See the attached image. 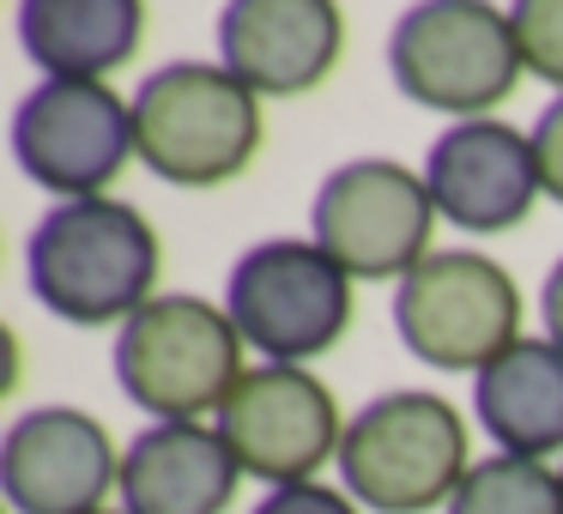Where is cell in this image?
Wrapping results in <instances>:
<instances>
[{
    "instance_id": "6da1fadb",
    "label": "cell",
    "mask_w": 563,
    "mask_h": 514,
    "mask_svg": "<svg viewBox=\"0 0 563 514\" xmlns=\"http://www.w3.org/2000/svg\"><path fill=\"white\" fill-rule=\"evenodd\" d=\"M31 297L67 327H128L158 297L164 243L128 200H62L25 243Z\"/></svg>"
},
{
    "instance_id": "7a4b0ae2",
    "label": "cell",
    "mask_w": 563,
    "mask_h": 514,
    "mask_svg": "<svg viewBox=\"0 0 563 514\" xmlns=\"http://www.w3.org/2000/svg\"><path fill=\"white\" fill-rule=\"evenodd\" d=\"M261 98L224 62H170L134 91V158L170 188L236 182L261 158Z\"/></svg>"
},
{
    "instance_id": "3957f363",
    "label": "cell",
    "mask_w": 563,
    "mask_h": 514,
    "mask_svg": "<svg viewBox=\"0 0 563 514\" xmlns=\"http://www.w3.org/2000/svg\"><path fill=\"white\" fill-rule=\"evenodd\" d=\"M473 472L466 417L430 388L376 393L345 417L340 484L369 514H430L449 509L461 478Z\"/></svg>"
},
{
    "instance_id": "277c9868",
    "label": "cell",
    "mask_w": 563,
    "mask_h": 514,
    "mask_svg": "<svg viewBox=\"0 0 563 514\" xmlns=\"http://www.w3.org/2000/svg\"><path fill=\"white\" fill-rule=\"evenodd\" d=\"M243 376V333L224 303L164 291L128 327H115V381L158 424L219 417Z\"/></svg>"
},
{
    "instance_id": "5b68a950",
    "label": "cell",
    "mask_w": 563,
    "mask_h": 514,
    "mask_svg": "<svg viewBox=\"0 0 563 514\" xmlns=\"http://www.w3.org/2000/svg\"><path fill=\"white\" fill-rule=\"evenodd\" d=\"M521 74L509 13L485 0H424L406 7L388 31V79L400 98L454 122H485L515 98Z\"/></svg>"
},
{
    "instance_id": "8992f818",
    "label": "cell",
    "mask_w": 563,
    "mask_h": 514,
    "mask_svg": "<svg viewBox=\"0 0 563 514\" xmlns=\"http://www.w3.org/2000/svg\"><path fill=\"white\" fill-rule=\"evenodd\" d=\"M352 272L333 255H321L316 243L267 236L236 255L231 279H224V315L267 364H309L352 333Z\"/></svg>"
},
{
    "instance_id": "52a82bcc",
    "label": "cell",
    "mask_w": 563,
    "mask_h": 514,
    "mask_svg": "<svg viewBox=\"0 0 563 514\" xmlns=\"http://www.w3.org/2000/svg\"><path fill=\"white\" fill-rule=\"evenodd\" d=\"M394 333L418 364L478 376L521 339V284L478 248H437L394 284Z\"/></svg>"
},
{
    "instance_id": "ba28073f",
    "label": "cell",
    "mask_w": 563,
    "mask_h": 514,
    "mask_svg": "<svg viewBox=\"0 0 563 514\" xmlns=\"http://www.w3.org/2000/svg\"><path fill=\"white\" fill-rule=\"evenodd\" d=\"M309 243L333 255L352 279H394L418 272L437 255V200L424 176L394 158H352L316 188Z\"/></svg>"
},
{
    "instance_id": "9c48e42d",
    "label": "cell",
    "mask_w": 563,
    "mask_h": 514,
    "mask_svg": "<svg viewBox=\"0 0 563 514\" xmlns=\"http://www.w3.org/2000/svg\"><path fill=\"white\" fill-rule=\"evenodd\" d=\"M13 158L62 200H98L134 158V103L98 79H43L13 110Z\"/></svg>"
},
{
    "instance_id": "30bf717a",
    "label": "cell",
    "mask_w": 563,
    "mask_h": 514,
    "mask_svg": "<svg viewBox=\"0 0 563 514\" xmlns=\"http://www.w3.org/2000/svg\"><path fill=\"white\" fill-rule=\"evenodd\" d=\"M219 436L231 442L236 466L261 484H316L328 460H340L345 417L333 388L303 364H261L236 381L219 412Z\"/></svg>"
},
{
    "instance_id": "8fae6325",
    "label": "cell",
    "mask_w": 563,
    "mask_h": 514,
    "mask_svg": "<svg viewBox=\"0 0 563 514\" xmlns=\"http://www.w3.org/2000/svg\"><path fill=\"white\" fill-rule=\"evenodd\" d=\"M0 490L13 514H103L122 490L115 436L79 405H31L0 436Z\"/></svg>"
},
{
    "instance_id": "7c38bea8",
    "label": "cell",
    "mask_w": 563,
    "mask_h": 514,
    "mask_svg": "<svg viewBox=\"0 0 563 514\" xmlns=\"http://www.w3.org/2000/svg\"><path fill=\"white\" fill-rule=\"evenodd\" d=\"M424 188L437 200V219L466 236H503L527 224L539 206L545 182H539L533 134L497 122H454L430 139L424 152Z\"/></svg>"
},
{
    "instance_id": "4fadbf2b",
    "label": "cell",
    "mask_w": 563,
    "mask_h": 514,
    "mask_svg": "<svg viewBox=\"0 0 563 514\" xmlns=\"http://www.w3.org/2000/svg\"><path fill=\"white\" fill-rule=\"evenodd\" d=\"M345 55V13L333 0H231L219 13V62L255 98H309Z\"/></svg>"
},
{
    "instance_id": "5bb4252c",
    "label": "cell",
    "mask_w": 563,
    "mask_h": 514,
    "mask_svg": "<svg viewBox=\"0 0 563 514\" xmlns=\"http://www.w3.org/2000/svg\"><path fill=\"white\" fill-rule=\"evenodd\" d=\"M243 466L207 424H146L122 454V514H231Z\"/></svg>"
},
{
    "instance_id": "9a60e30c",
    "label": "cell",
    "mask_w": 563,
    "mask_h": 514,
    "mask_svg": "<svg viewBox=\"0 0 563 514\" xmlns=\"http://www.w3.org/2000/svg\"><path fill=\"white\" fill-rule=\"evenodd\" d=\"M19 43L43 67V79L110 86V74H122L146 43V7L140 0H25Z\"/></svg>"
},
{
    "instance_id": "2e32d148",
    "label": "cell",
    "mask_w": 563,
    "mask_h": 514,
    "mask_svg": "<svg viewBox=\"0 0 563 514\" xmlns=\"http://www.w3.org/2000/svg\"><path fill=\"white\" fill-rule=\"evenodd\" d=\"M473 417L497 442V454H563V351L551 339H515L497 364L473 376Z\"/></svg>"
},
{
    "instance_id": "e0dca14e",
    "label": "cell",
    "mask_w": 563,
    "mask_h": 514,
    "mask_svg": "<svg viewBox=\"0 0 563 514\" xmlns=\"http://www.w3.org/2000/svg\"><path fill=\"white\" fill-rule=\"evenodd\" d=\"M449 514H563V472L521 454H485L461 478Z\"/></svg>"
},
{
    "instance_id": "ac0fdd59",
    "label": "cell",
    "mask_w": 563,
    "mask_h": 514,
    "mask_svg": "<svg viewBox=\"0 0 563 514\" xmlns=\"http://www.w3.org/2000/svg\"><path fill=\"white\" fill-rule=\"evenodd\" d=\"M509 25L521 67L545 86H558L563 98V0H521V7H509Z\"/></svg>"
},
{
    "instance_id": "d6986e66",
    "label": "cell",
    "mask_w": 563,
    "mask_h": 514,
    "mask_svg": "<svg viewBox=\"0 0 563 514\" xmlns=\"http://www.w3.org/2000/svg\"><path fill=\"white\" fill-rule=\"evenodd\" d=\"M249 514H364L352 502V490H333V484H285L267 490Z\"/></svg>"
},
{
    "instance_id": "ffe728a7",
    "label": "cell",
    "mask_w": 563,
    "mask_h": 514,
    "mask_svg": "<svg viewBox=\"0 0 563 514\" xmlns=\"http://www.w3.org/2000/svg\"><path fill=\"white\" fill-rule=\"evenodd\" d=\"M533 158H539V182H545V200L563 206V98H551L533 122Z\"/></svg>"
},
{
    "instance_id": "44dd1931",
    "label": "cell",
    "mask_w": 563,
    "mask_h": 514,
    "mask_svg": "<svg viewBox=\"0 0 563 514\" xmlns=\"http://www.w3.org/2000/svg\"><path fill=\"white\" fill-rule=\"evenodd\" d=\"M539 321H545V339L563 351V255L545 272V284H539Z\"/></svg>"
},
{
    "instance_id": "7402d4cb",
    "label": "cell",
    "mask_w": 563,
    "mask_h": 514,
    "mask_svg": "<svg viewBox=\"0 0 563 514\" xmlns=\"http://www.w3.org/2000/svg\"><path fill=\"white\" fill-rule=\"evenodd\" d=\"M558 472H563V466H558Z\"/></svg>"
},
{
    "instance_id": "603a6c76",
    "label": "cell",
    "mask_w": 563,
    "mask_h": 514,
    "mask_svg": "<svg viewBox=\"0 0 563 514\" xmlns=\"http://www.w3.org/2000/svg\"><path fill=\"white\" fill-rule=\"evenodd\" d=\"M103 514H110V509H103Z\"/></svg>"
}]
</instances>
